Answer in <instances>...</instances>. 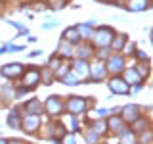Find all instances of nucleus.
<instances>
[{
  "label": "nucleus",
  "mask_w": 153,
  "mask_h": 144,
  "mask_svg": "<svg viewBox=\"0 0 153 144\" xmlns=\"http://www.w3.org/2000/svg\"><path fill=\"white\" fill-rule=\"evenodd\" d=\"M113 40V31L109 27H100L98 31H96V35L92 38V42L96 46H102V48H107L109 44H111Z\"/></svg>",
  "instance_id": "f257e3e1"
},
{
  "label": "nucleus",
  "mask_w": 153,
  "mask_h": 144,
  "mask_svg": "<svg viewBox=\"0 0 153 144\" xmlns=\"http://www.w3.org/2000/svg\"><path fill=\"white\" fill-rule=\"evenodd\" d=\"M38 127H40V115L29 113V115H25V117L21 119V129L27 131V133H35Z\"/></svg>",
  "instance_id": "f03ea898"
},
{
  "label": "nucleus",
  "mask_w": 153,
  "mask_h": 144,
  "mask_svg": "<svg viewBox=\"0 0 153 144\" xmlns=\"http://www.w3.org/2000/svg\"><path fill=\"white\" fill-rule=\"evenodd\" d=\"M61 110H63V104H61L59 96H50L46 100V112L50 115H59Z\"/></svg>",
  "instance_id": "7ed1b4c3"
},
{
  "label": "nucleus",
  "mask_w": 153,
  "mask_h": 144,
  "mask_svg": "<svg viewBox=\"0 0 153 144\" xmlns=\"http://www.w3.org/2000/svg\"><path fill=\"white\" fill-rule=\"evenodd\" d=\"M67 108H69L71 113H82L86 108V100L80 98V96H71L69 102H67Z\"/></svg>",
  "instance_id": "20e7f679"
},
{
  "label": "nucleus",
  "mask_w": 153,
  "mask_h": 144,
  "mask_svg": "<svg viewBox=\"0 0 153 144\" xmlns=\"http://www.w3.org/2000/svg\"><path fill=\"white\" fill-rule=\"evenodd\" d=\"M88 73H90V77H92V79H96V81H102L103 77L107 75V67H103L102 62H96V64L88 65Z\"/></svg>",
  "instance_id": "39448f33"
},
{
  "label": "nucleus",
  "mask_w": 153,
  "mask_h": 144,
  "mask_svg": "<svg viewBox=\"0 0 153 144\" xmlns=\"http://www.w3.org/2000/svg\"><path fill=\"white\" fill-rule=\"evenodd\" d=\"M138 117H140V110H138V106L128 104V106H124V108H123V119H124V121L134 123Z\"/></svg>",
  "instance_id": "423d86ee"
},
{
  "label": "nucleus",
  "mask_w": 153,
  "mask_h": 144,
  "mask_svg": "<svg viewBox=\"0 0 153 144\" xmlns=\"http://www.w3.org/2000/svg\"><path fill=\"white\" fill-rule=\"evenodd\" d=\"M0 73H2L4 77L13 79V77H19L23 73V65L21 64H8V65H4L2 69H0Z\"/></svg>",
  "instance_id": "0eeeda50"
},
{
  "label": "nucleus",
  "mask_w": 153,
  "mask_h": 144,
  "mask_svg": "<svg viewBox=\"0 0 153 144\" xmlns=\"http://www.w3.org/2000/svg\"><path fill=\"white\" fill-rule=\"evenodd\" d=\"M109 88H111V92H115V94H124V92H128V85L124 83L123 79H119V77H115V79L109 81Z\"/></svg>",
  "instance_id": "6e6552de"
},
{
  "label": "nucleus",
  "mask_w": 153,
  "mask_h": 144,
  "mask_svg": "<svg viewBox=\"0 0 153 144\" xmlns=\"http://www.w3.org/2000/svg\"><path fill=\"white\" fill-rule=\"evenodd\" d=\"M73 73L76 79H84V77H88V64H86V60H76L75 62V69H73Z\"/></svg>",
  "instance_id": "1a4fd4ad"
},
{
  "label": "nucleus",
  "mask_w": 153,
  "mask_h": 144,
  "mask_svg": "<svg viewBox=\"0 0 153 144\" xmlns=\"http://www.w3.org/2000/svg\"><path fill=\"white\" fill-rule=\"evenodd\" d=\"M63 40H65V42H69V44H79L80 37H79V31H76V27H69V29H65V33H63Z\"/></svg>",
  "instance_id": "9d476101"
},
{
  "label": "nucleus",
  "mask_w": 153,
  "mask_h": 144,
  "mask_svg": "<svg viewBox=\"0 0 153 144\" xmlns=\"http://www.w3.org/2000/svg\"><path fill=\"white\" fill-rule=\"evenodd\" d=\"M123 67H124L123 56H113L111 60H109V64H107V69L113 71V73H119V71H123Z\"/></svg>",
  "instance_id": "9b49d317"
},
{
  "label": "nucleus",
  "mask_w": 153,
  "mask_h": 144,
  "mask_svg": "<svg viewBox=\"0 0 153 144\" xmlns=\"http://www.w3.org/2000/svg\"><path fill=\"white\" fill-rule=\"evenodd\" d=\"M38 81H40V71H36V69L27 71L25 77H23V85L25 86H33V85H36Z\"/></svg>",
  "instance_id": "f8f14e48"
},
{
  "label": "nucleus",
  "mask_w": 153,
  "mask_h": 144,
  "mask_svg": "<svg viewBox=\"0 0 153 144\" xmlns=\"http://www.w3.org/2000/svg\"><path fill=\"white\" fill-rule=\"evenodd\" d=\"M147 6H149V0H130L128 2V10H132V12H142Z\"/></svg>",
  "instance_id": "ddd939ff"
},
{
  "label": "nucleus",
  "mask_w": 153,
  "mask_h": 144,
  "mask_svg": "<svg viewBox=\"0 0 153 144\" xmlns=\"http://www.w3.org/2000/svg\"><path fill=\"white\" fill-rule=\"evenodd\" d=\"M50 136L54 138V142H59V138L65 136V127L61 123H56L54 127H52V134H50Z\"/></svg>",
  "instance_id": "4468645a"
},
{
  "label": "nucleus",
  "mask_w": 153,
  "mask_h": 144,
  "mask_svg": "<svg viewBox=\"0 0 153 144\" xmlns=\"http://www.w3.org/2000/svg\"><path fill=\"white\" fill-rule=\"evenodd\" d=\"M123 81H124L126 85H130V83H140L142 77L136 73V69H126V71H124V79H123Z\"/></svg>",
  "instance_id": "2eb2a0df"
},
{
  "label": "nucleus",
  "mask_w": 153,
  "mask_h": 144,
  "mask_svg": "<svg viewBox=\"0 0 153 144\" xmlns=\"http://www.w3.org/2000/svg\"><path fill=\"white\" fill-rule=\"evenodd\" d=\"M8 125H10V127H13V129L21 127V117H19L17 112H12V113L8 115Z\"/></svg>",
  "instance_id": "dca6fc26"
},
{
  "label": "nucleus",
  "mask_w": 153,
  "mask_h": 144,
  "mask_svg": "<svg viewBox=\"0 0 153 144\" xmlns=\"http://www.w3.org/2000/svg\"><path fill=\"white\" fill-rule=\"evenodd\" d=\"M25 108L29 110V113H33V115H38L40 113V110H42V104L38 102V100H31V102H27Z\"/></svg>",
  "instance_id": "f3484780"
},
{
  "label": "nucleus",
  "mask_w": 153,
  "mask_h": 144,
  "mask_svg": "<svg viewBox=\"0 0 153 144\" xmlns=\"http://www.w3.org/2000/svg\"><path fill=\"white\" fill-rule=\"evenodd\" d=\"M76 31H79V37H82V38H92V27H90L88 23L79 25V27H76Z\"/></svg>",
  "instance_id": "a211bd4d"
},
{
  "label": "nucleus",
  "mask_w": 153,
  "mask_h": 144,
  "mask_svg": "<svg viewBox=\"0 0 153 144\" xmlns=\"http://www.w3.org/2000/svg\"><path fill=\"white\" fill-rule=\"evenodd\" d=\"M147 127H149L147 119H140V117H138L136 121H134V133H143V131H147Z\"/></svg>",
  "instance_id": "6ab92c4d"
},
{
  "label": "nucleus",
  "mask_w": 153,
  "mask_h": 144,
  "mask_svg": "<svg viewBox=\"0 0 153 144\" xmlns=\"http://www.w3.org/2000/svg\"><path fill=\"white\" fill-rule=\"evenodd\" d=\"M111 44L115 50H121V48L126 44V35H119V37H113V40H111Z\"/></svg>",
  "instance_id": "aec40b11"
},
{
  "label": "nucleus",
  "mask_w": 153,
  "mask_h": 144,
  "mask_svg": "<svg viewBox=\"0 0 153 144\" xmlns=\"http://www.w3.org/2000/svg\"><path fill=\"white\" fill-rule=\"evenodd\" d=\"M105 125H107L109 129H113V131H121V129H124L123 127V119H119V117H111Z\"/></svg>",
  "instance_id": "412c9836"
},
{
  "label": "nucleus",
  "mask_w": 153,
  "mask_h": 144,
  "mask_svg": "<svg viewBox=\"0 0 153 144\" xmlns=\"http://www.w3.org/2000/svg\"><path fill=\"white\" fill-rule=\"evenodd\" d=\"M136 73L140 75V77H147V75H149V62L138 64V65H136Z\"/></svg>",
  "instance_id": "4be33fe9"
},
{
  "label": "nucleus",
  "mask_w": 153,
  "mask_h": 144,
  "mask_svg": "<svg viewBox=\"0 0 153 144\" xmlns=\"http://www.w3.org/2000/svg\"><path fill=\"white\" fill-rule=\"evenodd\" d=\"M90 46H76V56H79V60H86V58L90 56Z\"/></svg>",
  "instance_id": "5701e85b"
},
{
  "label": "nucleus",
  "mask_w": 153,
  "mask_h": 144,
  "mask_svg": "<svg viewBox=\"0 0 153 144\" xmlns=\"http://www.w3.org/2000/svg\"><path fill=\"white\" fill-rule=\"evenodd\" d=\"M71 50H73V46H71L69 42H65V40H63V42L59 44V54H63V56H71V54H73Z\"/></svg>",
  "instance_id": "b1692460"
},
{
  "label": "nucleus",
  "mask_w": 153,
  "mask_h": 144,
  "mask_svg": "<svg viewBox=\"0 0 153 144\" xmlns=\"http://www.w3.org/2000/svg\"><path fill=\"white\" fill-rule=\"evenodd\" d=\"M63 83H65V85H79V79L75 77V73H67V75L63 77Z\"/></svg>",
  "instance_id": "393cba45"
},
{
  "label": "nucleus",
  "mask_w": 153,
  "mask_h": 144,
  "mask_svg": "<svg viewBox=\"0 0 153 144\" xmlns=\"http://www.w3.org/2000/svg\"><path fill=\"white\" fill-rule=\"evenodd\" d=\"M105 129H107V125H105L103 121H98V123H94V129H92V131H94L96 134H102Z\"/></svg>",
  "instance_id": "a878e982"
},
{
  "label": "nucleus",
  "mask_w": 153,
  "mask_h": 144,
  "mask_svg": "<svg viewBox=\"0 0 153 144\" xmlns=\"http://www.w3.org/2000/svg\"><path fill=\"white\" fill-rule=\"evenodd\" d=\"M149 140H151V131L147 129V131H143V133H142V136H140V144H149Z\"/></svg>",
  "instance_id": "bb28decb"
},
{
  "label": "nucleus",
  "mask_w": 153,
  "mask_h": 144,
  "mask_svg": "<svg viewBox=\"0 0 153 144\" xmlns=\"http://www.w3.org/2000/svg\"><path fill=\"white\" fill-rule=\"evenodd\" d=\"M63 4H65V0H48V6H52L54 10L63 8Z\"/></svg>",
  "instance_id": "cd10ccee"
},
{
  "label": "nucleus",
  "mask_w": 153,
  "mask_h": 144,
  "mask_svg": "<svg viewBox=\"0 0 153 144\" xmlns=\"http://www.w3.org/2000/svg\"><path fill=\"white\" fill-rule=\"evenodd\" d=\"M67 73H69V71H67V67H65V65H59V67L56 69V77H57V79H61V77H65Z\"/></svg>",
  "instance_id": "c85d7f7f"
},
{
  "label": "nucleus",
  "mask_w": 153,
  "mask_h": 144,
  "mask_svg": "<svg viewBox=\"0 0 153 144\" xmlns=\"http://www.w3.org/2000/svg\"><path fill=\"white\" fill-rule=\"evenodd\" d=\"M86 140H88L90 144H94L96 140H98V134H96L94 131H90V133H86Z\"/></svg>",
  "instance_id": "c756f323"
},
{
  "label": "nucleus",
  "mask_w": 153,
  "mask_h": 144,
  "mask_svg": "<svg viewBox=\"0 0 153 144\" xmlns=\"http://www.w3.org/2000/svg\"><path fill=\"white\" fill-rule=\"evenodd\" d=\"M107 56H109V50H107V48H102V50L98 52V60H105Z\"/></svg>",
  "instance_id": "7c9ffc66"
},
{
  "label": "nucleus",
  "mask_w": 153,
  "mask_h": 144,
  "mask_svg": "<svg viewBox=\"0 0 153 144\" xmlns=\"http://www.w3.org/2000/svg\"><path fill=\"white\" fill-rule=\"evenodd\" d=\"M65 144H76V142H75V136H73V134L65 136Z\"/></svg>",
  "instance_id": "2f4dec72"
},
{
  "label": "nucleus",
  "mask_w": 153,
  "mask_h": 144,
  "mask_svg": "<svg viewBox=\"0 0 153 144\" xmlns=\"http://www.w3.org/2000/svg\"><path fill=\"white\" fill-rule=\"evenodd\" d=\"M8 144H23V142H21V140H10Z\"/></svg>",
  "instance_id": "473e14b6"
},
{
  "label": "nucleus",
  "mask_w": 153,
  "mask_h": 144,
  "mask_svg": "<svg viewBox=\"0 0 153 144\" xmlns=\"http://www.w3.org/2000/svg\"><path fill=\"white\" fill-rule=\"evenodd\" d=\"M0 144H8V140H4V138H0Z\"/></svg>",
  "instance_id": "72a5a7b5"
},
{
  "label": "nucleus",
  "mask_w": 153,
  "mask_h": 144,
  "mask_svg": "<svg viewBox=\"0 0 153 144\" xmlns=\"http://www.w3.org/2000/svg\"><path fill=\"white\" fill-rule=\"evenodd\" d=\"M102 2H115V0H102Z\"/></svg>",
  "instance_id": "f704fd0d"
}]
</instances>
